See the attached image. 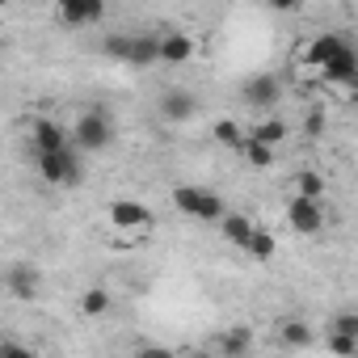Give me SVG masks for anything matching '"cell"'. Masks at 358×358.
I'll return each instance as SVG.
<instances>
[{"instance_id":"obj_19","label":"cell","mask_w":358,"mask_h":358,"mask_svg":"<svg viewBox=\"0 0 358 358\" xmlns=\"http://www.w3.org/2000/svg\"><path fill=\"white\" fill-rule=\"evenodd\" d=\"M291 194H295V199H316V203H324V177L312 173V169L295 173V177H291Z\"/></svg>"},{"instance_id":"obj_24","label":"cell","mask_w":358,"mask_h":358,"mask_svg":"<svg viewBox=\"0 0 358 358\" xmlns=\"http://www.w3.org/2000/svg\"><path fill=\"white\" fill-rule=\"evenodd\" d=\"M101 55L127 68V55H131V34H106V38H101Z\"/></svg>"},{"instance_id":"obj_29","label":"cell","mask_w":358,"mask_h":358,"mask_svg":"<svg viewBox=\"0 0 358 358\" xmlns=\"http://www.w3.org/2000/svg\"><path fill=\"white\" fill-rule=\"evenodd\" d=\"M0 291H5V278H0Z\"/></svg>"},{"instance_id":"obj_10","label":"cell","mask_w":358,"mask_h":358,"mask_svg":"<svg viewBox=\"0 0 358 358\" xmlns=\"http://www.w3.org/2000/svg\"><path fill=\"white\" fill-rule=\"evenodd\" d=\"M101 17H106L101 0H59L55 5V22L64 30H85V26H97Z\"/></svg>"},{"instance_id":"obj_12","label":"cell","mask_w":358,"mask_h":358,"mask_svg":"<svg viewBox=\"0 0 358 358\" xmlns=\"http://www.w3.org/2000/svg\"><path fill=\"white\" fill-rule=\"evenodd\" d=\"M156 110H160V118H164V122L182 127V122H190V118L199 114V97H194L190 89H164V93H160V101H156Z\"/></svg>"},{"instance_id":"obj_11","label":"cell","mask_w":358,"mask_h":358,"mask_svg":"<svg viewBox=\"0 0 358 358\" xmlns=\"http://www.w3.org/2000/svg\"><path fill=\"white\" fill-rule=\"evenodd\" d=\"M324 345L333 350V358H358V316L354 312H337L333 329L324 333Z\"/></svg>"},{"instance_id":"obj_20","label":"cell","mask_w":358,"mask_h":358,"mask_svg":"<svg viewBox=\"0 0 358 358\" xmlns=\"http://www.w3.org/2000/svg\"><path fill=\"white\" fill-rule=\"evenodd\" d=\"M278 341L287 350H308L312 345V324L308 320H282L278 324Z\"/></svg>"},{"instance_id":"obj_26","label":"cell","mask_w":358,"mask_h":358,"mask_svg":"<svg viewBox=\"0 0 358 358\" xmlns=\"http://www.w3.org/2000/svg\"><path fill=\"white\" fill-rule=\"evenodd\" d=\"M303 135H308V139H320V135H324V110H308V118H303Z\"/></svg>"},{"instance_id":"obj_5","label":"cell","mask_w":358,"mask_h":358,"mask_svg":"<svg viewBox=\"0 0 358 358\" xmlns=\"http://www.w3.org/2000/svg\"><path fill=\"white\" fill-rule=\"evenodd\" d=\"M345 51H350V38H345V34H333V30H329V34H312V38L299 47V64L320 76V72H324L329 64H337Z\"/></svg>"},{"instance_id":"obj_18","label":"cell","mask_w":358,"mask_h":358,"mask_svg":"<svg viewBox=\"0 0 358 358\" xmlns=\"http://www.w3.org/2000/svg\"><path fill=\"white\" fill-rule=\"evenodd\" d=\"M220 236H224V245H232V249H241L245 241H249V232H253V220L249 215H241V211H228L220 224Z\"/></svg>"},{"instance_id":"obj_1","label":"cell","mask_w":358,"mask_h":358,"mask_svg":"<svg viewBox=\"0 0 358 358\" xmlns=\"http://www.w3.org/2000/svg\"><path fill=\"white\" fill-rule=\"evenodd\" d=\"M68 143L80 152V156H93V152H106L114 143V118L101 110V106H89L76 114V122L68 127Z\"/></svg>"},{"instance_id":"obj_14","label":"cell","mask_w":358,"mask_h":358,"mask_svg":"<svg viewBox=\"0 0 358 358\" xmlns=\"http://www.w3.org/2000/svg\"><path fill=\"white\" fill-rule=\"evenodd\" d=\"M287 135H291V127H287V118H278V114H257L253 127H245V139L266 143V148H274V152H278V143H282Z\"/></svg>"},{"instance_id":"obj_8","label":"cell","mask_w":358,"mask_h":358,"mask_svg":"<svg viewBox=\"0 0 358 358\" xmlns=\"http://www.w3.org/2000/svg\"><path fill=\"white\" fill-rule=\"evenodd\" d=\"M194 55H199L194 34H186V30H156V64L177 68V64H190Z\"/></svg>"},{"instance_id":"obj_21","label":"cell","mask_w":358,"mask_h":358,"mask_svg":"<svg viewBox=\"0 0 358 358\" xmlns=\"http://www.w3.org/2000/svg\"><path fill=\"white\" fill-rule=\"evenodd\" d=\"M241 156H245V164H249V169H257V173L274 169V160H278V152H274V148L253 143V139H245V143H241Z\"/></svg>"},{"instance_id":"obj_13","label":"cell","mask_w":358,"mask_h":358,"mask_svg":"<svg viewBox=\"0 0 358 358\" xmlns=\"http://www.w3.org/2000/svg\"><path fill=\"white\" fill-rule=\"evenodd\" d=\"M211 350H215V358H249V350H253V329H249V324H228L224 333H215Z\"/></svg>"},{"instance_id":"obj_4","label":"cell","mask_w":358,"mask_h":358,"mask_svg":"<svg viewBox=\"0 0 358 358\" xmlns=\"http://www.w3.org/2000/svg\"><path fill=\"white\" fill-rule=\"evenodd\" d=\"M106 224H110V232L114 236H127V241H143L148 232H152V211L139 203V199H114L110 207H106Z\"/></svg>"},{"instance_id":"obj_22","label":"cell","mask_w":358,"mask_h":358,"mask_svg":"<svg viewBox=\"0 0 358 358\" xmlns=\"http://www.w3.org/2000/svg\"><path fill=\"white\" fill-rule=\"evenodd\" d=\"M80 316H106L110 312V303H114V295L106 291V287H89V291H80Z\"/></svg>"},{"instance_id":"obj_2","label":"cell","mask_w":358,"mask_h":358,"mask_svg":"<svg viewBox=\"0 0 358 358\" xmlns=\"http://www.w3.org/2000/svg\"><path fill=\"white\" fill-rule=\"evenodd\" d=\"M80 152L68 143V148H59V152H47V156H34V169H38V182H47V186H55V190H72V186H80V177H85V169H80Z\"/></svg>"},{"instance_id":"obj_15","label":"cell","mask_w":358,"mask_h":358,"mask_svg":"<svg viewBox=\"0 0 358 358\" xmlns=\"http://www.w3.org/2000/svg\"><path fill=\"white\" fill-rule=\"evenodd\" d=\"M30 139H34V156H47V152L68 148V127H59L55 118H38L30 127Z\"/></svg>"},{"instance_id":"obj_23","label":"cell","mask_w":358,"mask_h":358,"mask_svg":"<svg viewBox=\"0 0 358 358\" xmlns=\"http://www.w3.org/2000/svg\"><path fill=\"white\" fill-rule=\"evenodd\" d=\"M211 135H215L220 148H232V152H241V143H245V127H241L236 118H220V122L211 127Z\"/></svg>"},{"instance_id":"obj_25","label":"cell","mask_w":358,"mask_h":358,"mask_svg":"<svg viewBox=\"0 0 358 358\" xmlns=\"http://www.w3.org/2000/svg\"><path fill=\"white\" fill-rule=\"evenodd\" d=\"M0 358H38V354H34V345L17 341V337H9V333H0Z\"/></svg>"},{"instance_id":"obj_3","label":"cell","mask_w":358,"mask_h":358,"mask_svg":"<svg viewBox=\"0 0 358 358\" xmlns=\"http://www.w3.org/2000/svg\"><path fill=\"white\" fill-rule=\"evenodd\" d=\"M169 203H173L177 211H182V215L199 220V224H220V220L228 215L224 199H220L215 190H207V186H173Z\"/></svg>"},{"instance_id":"obj_6","label":"cell","mask_w":358,"mask_h":358,"mask_svg":"<svg viewBox=\"0 0 358 358\" xmlns=\"http://www.w3.org/2000/svg\"><path fill=\"white\" fill-rule=\"evenodd\" d=\"M0 278H5V295L22 299V303H34L43 295V270L30 266V262H13L0 270Z\"/></svg>"},{"instance_id":"obj_9","label":"cell","mask_w":358,"mask_h":358,"mask_svg":"<svg viewBox=\"0 0 358 358\" xmlns=\"http://www.w3.org/2000/svg\"><path fill=\"white\" fill-rule=\"evenodd\" d=\"M241 101L253 106V110H274V106L282 101V80H278L274 72H253V76H245V85H241Z\"/></svg>"},{"instance_id":"obj_7","label":"cell","mask_w":358,"mask_h":358,"mask_svg":"<svg viewBox=\"0 0 358 358\" xmlns=\"http://www.w3.org/2000/svg\"><path fill=\"white\" fill-rule=\"evenodd\" d=\"M287 228L295 232V236H316L320 228H324V203H316V199H295V194H287Z\"/></svg>"},{"instance_id":"obj_27","label":"cell","mask_w":358,"mask_h":358,"mask_svg":"<svg viewBox=\"0 0 358 358\" xmlns=\"http://www.w3.org/2000/svg\"><path fill=\"white\" fill-rule=\"evenodd\" d=\"M131 358H177V354H173L169 345H156V341H148V345H139Z\"/></svg>"},{"instance_id":"obj_17","label":"cell","mask_w":358,"mask_h":358,"mask_svg":"<svg viewBox=\"0 0 358 358\" xmlns=\"http://www.w3.org/2000/svg\"><path fill=\"white\" fill-rule=\"evenodd\" d=\"M241 253L253 257V262H274V253H278V236H274L270 228L253 224V232H249V241L241 245Z\"/></svg>"},{"instance_id":"obj_16","label":"cell","mask_w":358,"mask_h":358,"mask_svg":"<svg viewBox=\"0 0 358 358\" xmlns=\"http://www.w3.org/2000/svg\"><path fill=\"white\" fill-rule=\"evenodd\" d=\"M127 68H156V30H131Z\"/></svg>"},{"instance_id":"obj_28","label":"cell","mask_w":358,"mask_h":358,"mask_svg":"<svg viewBox=\"0 0 358 358\" xmlns=\"http://www.w3.org/2000/svg\"><path fill=\"white\" fill-rule=\"evenodd\" d=\"M186 358H215V350H211V345H203V350H190Z\"/></svg>"}]
</instances>
